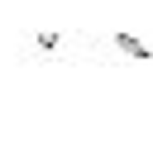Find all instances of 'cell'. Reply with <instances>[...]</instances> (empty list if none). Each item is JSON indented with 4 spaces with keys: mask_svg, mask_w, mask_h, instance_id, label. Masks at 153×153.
<instances>
[{
    "mask_svg": "<svg viewBox=\"0 0 153 153\" xmlns=\"http://www.w3.org/2000/svg\"><path fill=\"white\" fill-rule=\"evenodd\" d=\"M110 38H115V48H120L124 57H139V62H148V57H153V48H148V43H139L134 33H110Z\"/></svg>",
    "mask_w": 153,
    "mask_h": 153,
    "instance_id": "1",
    "label": "cell"
},
{
    "mask_svg": "<svg viewBox=\"0 0 153 153\" xmlns=\"http://www.w3.org/2000/svg\"><path fill=\"white\" fill-rule=\"evenodd\" d=\"M38 48L43 53H57V33H38Z\"/></svg>",
    "mask_w": 153,
    "mask_h": 153,
    "instance_id": "2",
    "label": "cell"
}]
</instances>
